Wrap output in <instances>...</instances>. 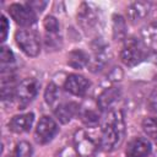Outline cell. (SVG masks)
I'll use <instances>...</instances> for the list:
<instances>
[{
  "mask_svg": "<svg viewBox=\"0 0 157 157\" xmlns=\"http://www.w3.org/2000/svg\"><path fill=\"white\" fill-rule=\"evenodd\" d=\"M124 132H125V123H124L123 113L120 110L109 112L102 126V134L99 141L101 147L104 151H113L115 147H118L121 144Z\"/></svg>",
  "mask_w": 157,
  "mask_h": 157,
  "instance_id": "obj_1",
  "label": "cell"
},
{
  "mask_svg": "<svg viewBox=\"0 0 157 157\" xmlns=\"http://www.w3.org/2000/svg\"><path fill=\"white\" fill-rule=\"evenodd\" d=\"M147 56V45L137 38H128L120 50V59L126 66H135Z\"/></svg>",
  "mask_w": 157,
  "mask_h": 157,
  "instance_id": "obj_2",
  "label": "cell"
},
{
  "mask_svg": "<svg viewBox=\"0 0 157 157\" xmlns=\"http://www.w3.org/2000/svg\"><path fill=\"white\" fill-rule=\"evenodd\" d=\"M16 44L27 56H37L40 53V39L32 29H18L15 33Z\"/></svg>",
  "mask_w": 157,
  "mask_h": 157,
  "instance_id": "obj_3",
  "label": "cell"
},
{
  "mask_svg": "<svg viewBox=\"0 0 157 157\" xmlns=\"http://www.w3.org/2000/svg\"><path fill=\"white\" fill-rule=\"evenodd\" d=\"M9 13L17 25L23 26V27L32 26L37 21L36 11L31 6H28L27 2L26 4H18V2L11 4L9 6Z\"/></svg>",
  "mask_w": 157,
  "mask_h": 157,
  "instance_id": "obj_4",
  "label": "cell"
},
{
  "mask_svg": "<svg viewBox=\"0 0 157 157\" xmlns=\"http://www.w3.org/2000/svg\"><path fill=\"white\" fill-rule=\"evenodd\" d=\"M58 131H59V128H58L56 121L53 118L44 115L39 119V121L37 124L36 132H34L36 141L40 145H45L54 139V136L58 134Z\"/></svg>",
  "mask_w": 157,
  "mask_h": 157,
  "instance_id": "obj_5",
  "label": "cell"
},
{
  "mask_svg": "<svg viewBox=\"0 0 157 157\" xmlns=\"http://www.w3.org/2000/svg\"><path fill=\"white\" fill-rule=\"evenodd\" d=\"M38 90H39V82L36 78L28 77L22 80L16 90V97L20 102V105L26 107L28 103H31L36 98Z\"/></svg>",
  "mask_w": 157,
  "mask_h": 157,
  "instance_id": "obj_6",
  "label": "cell"
},
{
  "mask_svg": "<svg viewBox=\"0 0 157 157\" xmlns=\"http://www.w3.org/2000/svg\"><path fill=\"white\" fill-rule=\"evenodd\" d=\"M90 86H91V82L86 77H83L78 74L69 75L64 82V88L69 93H71L74 96H78V97L85 96L87 93V91L90 90Z\"/></svg>",
  "mask_w": 157,
  "mask_h": 157,
  "instance_id": "obj_7",
  "label": "cell"
},
{
  "mask_svg": "<svg viewBox=\"0 0 157 157\" xmlns=\"http://www.w3.org/2000/svg\"><path fill=\"white\" fill-rule=\"evenodd\" d=\"M151 142L145 137H134L128 142L126 155L128 157H147L151 153Z\"/></svg>",
  "mask_w": 157,
  "mask_h": 157,
  "instance_id": "obj_8",
  "label": "cell"
},
{
  "mask_svg": "<svg viewBox=\"0 0 157 157\" xmlns=\"http://www.w3.org/2000/svg\"><path fill=\"white\" fill-rule=\"evenodd\" d=\"M33 121H34L33 113H22V114L13 115L9 121V130H11L15 134L27 132L31 130Z\"/></svg>",
  "mask_w": 157,
  "mask_h": 157,
  "instance_id": "obj_9",
  "label": "cell"
},
{
  "mask_svg": "<svg viewBox=\"0 0 157 157\" xmlns=\"http://www.w3.org/2000/svg\"><path fill=\"white\" fill-rule=\"evenodd\" d=\"M74 142H75V147H76L77 152L82 156H90L97 148L96 141L85 130H80L75 134Z\"/></svg>",
  "mask_w": 157,
  "mask_h": 157,
  "instance_id": "obj_10",
  "label": "cell"
},
{
  "mask_svg": "<svg viewBox=\"0 0 157 157\" xmlns=\"http://www.w3.org/2000/svg\"><path fill=\"white\" fill-rule=\"evenodd\" d=\"M80 112V105L75 102H64L56 105L54 114L61 124H67Z\"/></svg>",
  "mask_w": 157,
  "mask_h": 157,
  "instance_id": "obj_11",
  "label": "cell"
},
{
  "mask_svg": "<svg viewBox=\"0 0 157 157\" xmlns=\"http://www.w3.org/2000/svg\"><path fill=\"white\" fill-rule=\"evenodd\" d=\"M77 22L85 31L92 29L97 23V13L96 11L86 2L81 4L77 12Z\"/></svg>",
  "mask_w": 157,
  "mask_h": 157,
  "instance_id": "obj_12",
  "label": "cell"
},
{
  "mask_svg": "<svg viewBox=\"0 0 157 157\" xmlns=\"http://www.w3.org/2000/svg\"><path fill=\"white\" fill-rule=\"evenodd\" d=\"M120 97V90L118 87L105 88L97 98V107L99 110H108Z\"/></svg>",
  "mask_w": 157,
  "mask_h": 157,
  "instance_id": "obj_13",
  "label": "cell"
},
{
  "mask_svg": "<svg viewBox=\"0 0 157 157\" xmlns=\"http://www.w3.org/2000/svg\"><path fill=\"white\" fill-rule=\"evenodd\" d=\"M151 10V4L146 1H135L128 6V16L131 21H141L147 17Z\"/></svg>",
  "mask_w": 157,
  "mask_h": 157,
  "instance_id": "obj_14",
  "label": "cell"
},
{
  "mask_svg": "<svg viewBox=\"0 0 157 157\" xmlns=\"http://www.w3.org/2000/svg\"><path fill=\"white\" fill-rule=\"evenodd\" d=\"M67 64L74 69H83L90 64L88 54L82 49H74L67 55Z\"/></svg>",
  "mask_w": 157,
  "mask_h": 157,
  "instance_id": "obj_15",
  "label": "cell"
},
{
  "mask_svg": "<svg viewBox=\"0 0 157 157\" xmlns=\"http://www.w3.org/2000/svg\"><path fill=\"white\" fill-rule=\"evenodd\" d=\"M78 114L81 117L82 123L87 126H96L99 121V114L92 107H82V109L80 108Z\"/></svg>",
  "mask_w": 157,
  "mask_h": 157,
  "instance_id": "obj_16",
  "label": "cell"
},
{
  "mask_svg": "<svg viewBox=\"0 0 157 157\" xmlns=\"http://www.w3.org/2000/svg\"><path fill=\"white\" fill-rule=\"evenodd\" d=\"M142 38L146 45L157 48V22L150 23L142 29Z\"/></svg>",
  "mask_w": 157,
  "mask_h": 157,
  "instance_id": "obj_17",
  "label": "cell"
},
{
  "mask_svg": "<svg viewBox=\"0 0 157 157\" xmlns=\"http://www.w3.org/2000/svg\"><path fill=\"white\" fill-rule=\"evenodd\" d=\"M142 130L147 136L157 140V117H148L142 120Z\"/></svg>",
  "mask_w": 157,
  "mask_h": 157,
  "instance_id": "obj_18",
  "label": "cell"
},
{
  "mask_svg": "<svg viewBox=\"0 0 157 157\" xmlns=\"http://www.w3.org/2000/svg\"><path fill=\"white\" fill-rule=\"evenodd\" d=\"M60 92L55 83H49L44 91V101L48 105H55L59 101Z\"/></svg>",
  "mask_w": 157,
  "mask_h": 157,
  "instance_id": "obj_19",
  "label": "cell"
},
{
  "mask_svg": "<svg viewBox=\"0 0 157 157\" xmlns=\"http://www.w3.org/2000/svg\"><path fill=\"white\" fill-rule=\"evenodd\" d=\"M43 26L45 29V33L48 34H59L60 33V23L56 20V17L48 15L44 21H43Z\"/></svg>",
  "mask_w": 157,
  "mask_h": 157,
  "instance_id": "obj_20",
  "label": "cell"
},
{
  "mask_svg": "<svg viewBox=\"0 0 157 157\" xmlns=\"http://www.w3.org/2000/svg\"><path fill=\"white\" fill-rule=\"evenodd\" d=\"M32 146L27 141H20L13 151V157H31Z\"/></svg>",
  "mask_w": 157,
  "mask_h": 157,
  "instance_id": "obj_21",
  "label": "cell"
},
{
  "mask_svg": "<svg viewBox=\"0 0 157 157\" xmlns=\"http://www.w3.org/2000/svg\"><path fill=\"white\" fill-rule=\"evenodd\" d=\"M114 37L120 38L125 34V22L121 16H114Z\"/></svg>",
  "mask_w": 157,
  "mask_h": 157,
  "instance_id": "obj_22",
  "label": "cell"
},
{
  "mask_svg": "<svg viewBox=\"0 0 157 157\" xmlns=\"http://www.w3.org/2000/svg\"><path fill=\"white\" fill-rule=\"evenodd\" d=\"M0 61H1V65L5 66V65H10L15 61V56H13V53L7 48V47H1V52H0Z\"/></svg>",
  "mask_w": 157,
  "mask_h": 157,
  "instance_id": "obj_23",
  "label": "cell"
},
{
  "mask_svg": "<svg viewBox=\"0 0 157 157\" xmlns=\"http://www.w3.org/2000/svg\"><path fill=\"white\" fill-rule=\"evenodd\" d=\"M9 28H10L9 21L2 15L1 16V20H0V34H1L0 38H1V42H5L6 40V37H7V33H9Z\"/></svg>",
  "mask_w": 157,
  "mask_h": 157,
  "instance_id": "obj_24",
  "label": "cell"
},
{
  "mask_svg": "<svg viewBox=\"0 0 157 157\" xmlns=\"http://www.w3.org/2000/svg\"><path fill=\"white\" fill-rule=\"evenodd\" d=\"M28 6H31L34 11L38 10V11H42L45 6H47V2L45 1H31V2H27Z\"/></svg>",
  "mask_w": 157,
  "mask_h": 157,
  "instance_id": "obj_25",
  "label": "cell"
},
{
  "mask_svg": "<svg viewBox=\"0 0 157 157\" xmlns=\"http://www.w3.org/2000/svg\"><path fill=\"white\" fill-rule=\"evenodd\" d=\"M148 107H150V110L157 112V92H155V93H152V94L150 96Z\"/></svg>",
  "mask_w": 157,
  "mask_h": 157,
  "instance_id": "obj_26",
  "label": "cell"
}]
</instances>
